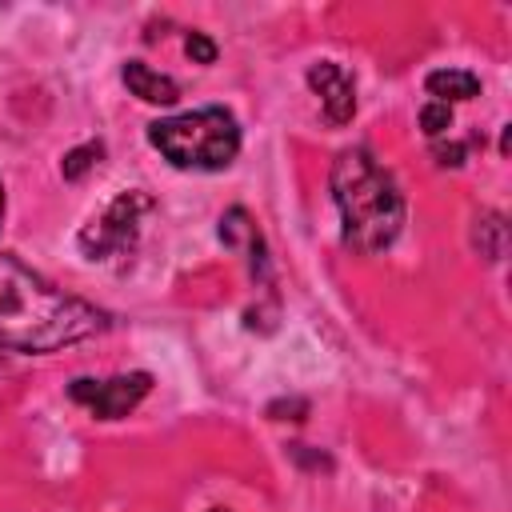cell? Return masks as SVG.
<instances>
[{
    "instance_id": "4fadbf2b",
    "label": "cell",
    "mask_w": 512,
    "mask_h": 512,
    "mask_svg": "<svg viewBox=\"0 0 512 512\" xmlns=\"http://www.w3.org/2000/svg\"><path fill=\"white\" fill-rule=\"evenodd\" d=\"M432 152H436V160H440V164H452V168H460L468 148H464V144H436Z\"/></svg>"
},
{
    "instance_id": "52a82bcc",
    "label": "cell",
    "mask_w": 512,
    "mask_h": 512,
    "mask_svg": "<svg viewBox=\"0 0 512 512\" xmlns=\"http://www.w3.org/2000/svg\"><path fill=\"white\" fill-rule=\"evenodd\" d=\"M120 80H124V88H128L132 96H140L144 104H176V100H180V84H176L172 76L148 68L144 60H128V64L120 68Z\"/></svg>"
},
{
    "instance_id": "9c48e42d",
    "label": "cell",
    "mask_w": 512,
    "mask_h": 512,
    "mask_svg": "<svg viewBox=\"0 0 512 512\" xmlns=\"http://www.w3.org/2000/svg\"><path fill=\"white\" fill-rule=\"evenodd\" d=\"M424 88H428V96H432L436 104H448V108H452V100H472V96H480V76L468 72V68H436V72L424 76Z\"/></svg>"
},
{
    "instance_id": "7a4b0ae2",
    "label": "cell",
    "mask_w": 512,
    "mask_h": 512,
    "mask_svg": "<svg viewBox=\"0 0 512 512\" xmlns=\"http://www.w3.org/2000/svg\"><path fill=\"white\" fill-rule=\"evenodd\" d=\"M332 200L352 252H384L404 228V196L368 148H344L332 160Z\"/></svg>"
},
{
    "instance_id": "5b68a950",
    "label": "cell",
    "mask_w": 512,
    "mask_h": 512,
    "mask_svg": "<svg viewBox=\"0 0 512 512\" xmlns=\"http://www.w3.org/2000/svg\"><path fill=\"white\" fill-rule=\"evenodd\" d=\"M152 388V376L148 372H128V376H112V380H72L68 384V396L76 404H84L96 420H120L128 416Z\"/></svg>"
},
{
    "instance_id": "5bb4252c",
    "label": "cell",
    "mask_w": 512,
    "mask_h": 512,
    "mask_svg": "<svg viewBox=\"0 0 512 512\" xmlns=\"http://www.w3.org/2000/svg\"><path fill=\"white\" fill-rule=\"evenodd\" d=\"M0 216H4V184H0Z\"/></svg>"
},
{
    "instance_id": "9a60e30c",
    "label": "cell",
    "mask_w": 512,
    "mask_h": 512,
    "mask_svg": "<svg viewBox=\"0 0 512 512\" xmlns=\"http://www.w3.org/2000/svg\"><path fill=\"white\" fill-rule=\"evenodd\" d=\"M208 512H228V508H208Z\"/></svg>"
},
{
    "instance_id": "8992f818",
    "label": "cell",
    "mask_w": 512,
    "mask_h": 512,
    "mask_svg": "<svg viewBox=\"0 0 512 512\" xmlns=\"http://www.w3.org/2000/svg\"><path fill=\"white\" fill-rule=\"evenodd\" d=\"M308 84L320 96V108H324L328 124H348L356 116V84H352L344 64H336V60L312 64L308 68Z\"/></svg>"
},
{
    "instance_id": "6da1fadb",
    "label": "cell",
    "mask_w": 512,
    "mask_h": 512,
    "mask_svg": "<svg viewBox=\"0 0 512 512\" xmlns=\"http://www.w3.org/2000/svg\"><path fill=\"white\" fill-rule=\"evenodd\" d=\"M108 328V312L52 288L12 252H0V348L56 352Z\"/></svg>"
},
{
    "instance_id": "ba28073f",
    "label": "cell",
    "mask_w": 512,
    "mask_h": 512,
    "mask_svg": "<svg viewBox=\"0 0 512 512\" xmlns=\"http://www.w3.org/2000/svg\"><path fill=\"white\" fill-rule=\"evenodd\" d=\"M220 240H224L228 248H248V252H252V256H248L252 276H264V272H268L264 240H260V232H256V224H252V216H248L244 208H228V212L220 216Z\"/></svg>"
},
{
    "instance_id": "7c38bea8",
    "label": "cell",
    "mask_w": 512,
    "mask_h": 512,
    "mask_svg": "<svg viewBox=\"0 0 512 512\" xmlns=\"http://www.w3.org/2000/svg\"><path fill=\"white\" fill-rule=\"evenodd\" d=\"M184 48H188V56H192L196 64H212V60H216V44H212L204 32H188V44H184Z\"/></svg>"
},
{
    "instance_id": "3957f363",
    "label": "cell",
    "mask_w": 512,
    "mask_h": 512,
    "mask_svg": "<svg viewBox=\"0 0 512 512\" xmlns=\"http://www.w3.org/2000/svg\"><path fill=\"white\" fill-rule=\"evenodd\" d=\"M148 144L184 172H220L240 152V124L228 108H196L148 124Z\"/></svg>"
},
{
    "instance_id": "30bf717a",
    "label": "cell",
    "mask_w": 512,
    "mask_h": 512,
    "mask_svg": "<svg viewBox=\"0 0 512 512\" xmlns=\"http://www.w3.org/2000/svg\"><path fill=\"white\" fill-rule=\"evenodd\" d=\"M100 152H104L100 144H80V148H72V152L60 160V172H64L68 180H80L92 164H100Z\"/></svg>"
},
{
    "instance_id": "8fae6325",
    "label": "cell",
    "mask_w": 512,
    "mask_h": 512,
    "mask_svg": "<svg viewBox=\"0 0 512 512\" xmlns=\"http://www.w3.org/2000/svg\"><path fill=\"white\" fill-rule=\"evenodd\" d=\"M420 128H424V136H444L448 128H452V108L448 104H436V100H428L424 108H420Z\"/></svg>"
},
{
    "instance_id": "277c9868",
    "label": "cell",
    "mask_w": 512,
    "mask_h": 512,
    "mask_svg": "<svg viewBox=\"0 0 512 512\" xmlns=\"http://www.w3.org/2000/svg\"><path fill=\"white\" fill-rule=\"evenodd\" d=\"M148 208H152V200L144 192H136V188L120 192L100 216H92L80 228V252L88 260H120V256H132L136 236H140V220H144Z\"/></svg>"
}]
</instances>
